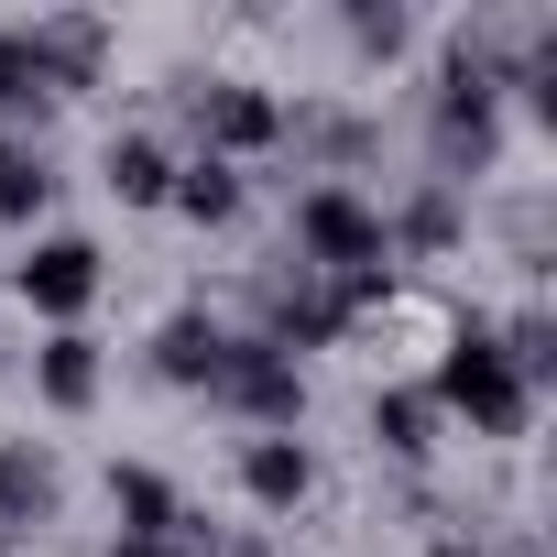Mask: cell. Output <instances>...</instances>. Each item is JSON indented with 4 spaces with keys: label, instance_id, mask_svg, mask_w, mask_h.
<instances>
[{
    "label": "cell",
    "instance_id": "obj_1",
    "mask_svg": "<svg viewBox=\"0 0 557 557\" xmlns=\"http://www.w3.org/2000/svg\"><path fill=\"white\" fill-rule=\"evenodd\" d=\"M426 405H437V416H459V426H470V437H492V448L535 426V394H524V372L503 361V339H492L481 318H459V329H448V350H437V383H426Z\"/></svg>",
    "mask_w": 557,
    "mask_h": 557
},
{
    "label": "cell",
    "instance_id": "obj_20",
    "mask_svg": "<svg viewBox=\"0 0 557 557\" xmlns=\"http://www.w3.org/2000/svg\"><path fill=\"white\" fill-rule=\"evenodd\" d=\"M110 557H175V546H164V535H121Z\"/></svg>",
    "mask_w": 557,
    "mask_h": 557
},
{
    "label": "cell",
    "instance_id": "obj_2",
    "mask_svg": "<svg viewBox=\"0 0 557 557\" xmlns=\"http://www.w3.org/2000/svg\"><path fill=\"white\" fill-rule=\"evenodd\" d=\"M285 240H296V262L318 273V285L394 262V251H383V208H372L350 175H318V186H296V219H285Z\"/></svg>",
    "mask_w": 557,
    "mask_h": 557
},
{
    "label": "cell",
    "instance_id": "obj_15",
    "mask_svg": "<svg viewBox=\"0 0 557 557\" xmlns=\"http://www.w3.org/2000/svg\"><path fill=\"white\" fill-rule=\"evenodd\" d=\"M240 197H251V186H240V164H219V153L175 164V186H164V208H175V219H197V230H230V219H240Z\"/></svg>",
    "mask_w": 557,
    "mask_h": 557
},
{
    "label": "cell",
    "instance_id": "obj_17",
    "mask_svg": "<svg viewBox=\"0 0 557 557\" xmlns=\"http://www.w3.org/2000/svg\"><path fill=\"white\" fill-rule=\"evenodd\" d=\"M45 66H34V34L0 23V132H45Z\"/></svg>",
    "mask_w": 557,
    "mask_h": 557
},
{
    "label": "cell",
    "instance_id": "obj_19",
    "mask_svg": "<svg viewBox=\"0 0 557 557\" xmlns=\"http://www.w3.org/2000/svg\"><path fill=\"white\" fill-rule=\"evenodd\" d=\"M350 55H372V66H394L405 45H416V12H394V0H350Z\"/></svg>",
    "mask_w": 557,
    "mask_h": 557
},
{
    "label": "cell",
    "instance_id": "obj_5",
    "mask_svg": "<svg viewBox=\"0 0 557 557\" xmlns=\"http://www.w3.org/2000/svg\"><path fill=\"white\" fill-rule=\"evenodd\" d=\"M186 121H197V143L219 153V164H240V153H273L285 143V99L273 88H251V77H186Z\"/></svg>",
    "mask_w": 557,
    "mask_h": 557
},
{
    "label": "cell",
    "instance_id": "obj_4",
    "mask_svg": "<svg viewBox=\"0 0 557 557\" xmlns=\"http://www.w3.org/2000/svg\"><path fill=\"white\" fill-rule=\"evenodd\" d=\"M99 285H110V262H99V240H77V230H55V240H34V251L12 262V296H23L34 318H55V329H77V318L99 307Z\"/></svg>",
    "mask_w": 557,
    "mask_h": 557
},
{
    "label": "cell",
    "instance_id": "obj_14",
    "mask_svg": "<svg viewBox=\"0 0 557 557\" xmlns=\"http://www.w3.org/2000/svg\"><path fill=\"white\" fill-rule=\"evenodd\" d=\"M459 230H470V208H459L448 186H416V197L383 219V251H416V262H437V251H459Z\"/></svg>",
    "mask_w": 557,
    "mask_h": 557
},
{
    "label": "cell",
    "instance_id": "obj_16",
    "mask_svg": "<svg viewBox=\"0 0 557 557\" xmlns=\"http://www.w3.org/2000/svg\"><path fill=\"white\" fill-rule=\"evenodd\" d=\"M110 503H121V535H175V513H186L153 459H110Z\"/></svg>",
    "mask_w": 557,
    "mask_h": 557
},
{
    "label": "cell",
    "instance_id": "obj_18",
    "mask_svg": "<svg viewBox=\"0 0 557 557\" xmlns=\"http://www.w3.org/2000/svg\"><path fill=\"white\" fill-rule=\"evenodd\" d=\"M285 143H307L329 164H361L372 153V121H350V110H285Z\"/></svg>",
    "mask_w": 557,
    "mask_h": 557
},
{
    "label": "cell",
    "instance_id": "obj_9",
    "mask_svg": "<svg viewBox=\"0 0 557 557\" xmlns=\"http://www.w3.org/2000/svg\"><path fill=\"white\" fill-rule=\"evenodd\" d=\"M240 492H251L262 513H296V503L318 492V448H307V437H251V448H240Z\"/></svg>",
    "mask_w": 557,
    "mask_h": 557
},
{
    "label": "cell",
    "instance_id": "obj_8",
    "mask_svg": "<svg viewBox=\"0 0 557 557\" xmlns=\"http://www.w3.org/2000/svg\"><path fill=\"white\" fill-rule=\"evenodd\" d=\"M66 503V470L45 437H0V535H23V524H55Z\"/></svg>",
    "mask_w": 557,
    "mask_h": 557
},
{
    "label": "cell",
    "instance_id": "obj_3",
    "mask_svg": "<svg viewBox=\"0 0 557 557\" xmlns=\"http://www.w3.org/2000/svg\"><path fill=\"white\" fill-rule=\"evenodd\" d=\"M208 405H230V416H251L262 437H296L307 426V372L273 350V339H230V361H219V383H208Z\"/></svg>",
    "mask_w": 557,
    "mask_h": 557
},
{
    "label": "cell",
    "instance_id": "obj_11",
    "mask_svg": "<svg viewBox=\"0 0 557 557\" xmlns=\"http://www.w3.org/2000/svg\"><path fill=\"white\" fill-rule=\"evenodd\" d=\"M437 405H426V383H394V394H372V448L383 459H405V470H426L437 459Z\"/></svg>",
    "mask_w": 557,
    "mask_h": 557
},
{
    "label": "cell",
    "instance_id": "obj_7",
    "mask_svg": "<svg viewBox=\"0 0 557 557\" xmlns=\"http://www.w3.org/2000/svg\"><path fill=\"white\" fill-rule=\"evenodd\" d=\"M230 339H240L230 318H208V307H175V318L153 329V372H164L175 394H208V383H219V361H230Z\"/></svg>",
    "mask_w": 557,
    "mask_h": 557
},
{
    "label": "cell",
    "instance_id": "obj_6",
    "mask_svg": "<svg viewBox=\"0 0 557 557\" xmlns=\"http://www.w3.org/2000/svg\"><path fill=\"white\" fill-rule=\"evenodd\" d=\"M23 34H34L45 99H66V88H99V66H110V23H99V12H34Z\"/></svg>",
    "mask_w": 557,
    "mask_h": 557
},
{
    "label": "cell",
    "instance_id": "obj_13",
    "mask_svg": "<svg viewBox=\"0 0 557 557\" xmlns=\"http://www.w3.org/2000/svg\"><path fill=\"white\" fill-rule=\"evenodd\" d=\"M99 186H110L121 208H164V186H175V153H164L153 132H110V153H99Z\"/></svg>",
    "mask_w": 557,
    "mask_h": 557
},
{
    "label": "cell",
    "instance_id": "obj_10",
    "mask_svg": "<svg viewBox=\"0 0 557 557\" xmlns=\"http://www.w3.org/2000/svg\"><path fill=\"white\" fill-rule=\"evenodd\" d=\"M34 405H55V416H88L99 405V339L88 329H55L34 350Z\"/></svg>",
    "mask_w": 557,
    "mask_h": 557
},
{
    "label": "cell",
    "instance_id": "obj_21",
    "mask_svg": "<svg viewBox=\"0 0 557 557\" xmlns=\"http://www.w3.org/2000/svg\"><path fill=\"white\" fill-rule=\"evenodd\" d=\"M426 557H492V546H481V535H437Z\"/></svg>",
    "mask_w": 557,
    "mask_h": 557
},
{
    "label": "cell",
    "instance_id": "obj_12",
    "mask_svg": "<svg viewBox=\"0 0 557 557\" xmlns=\"http://www.w3.org/2000/svg\"><path fill=\"white\" fill-rule=\"evenodd\" d=\"M45 208H55V153H45V132H0V219L34 230Z\"/></svg>",
    "mask_w": 557,
    "mask_h": 557
},
{
    "label": "cell",
    "instance_id": "obj_22",
    "mask_svg": "<svg viewBox=\"0 0 557 557\" xmlns=\"http://www.w3.org/2000/svg\"><path fill=\"white\" fill-rule=\"evenodd\" d=\"M0 557H12V535H0Z\"/></svg>",
    "mask_w": 557,
    "mask_h": 557
}]
</instances>
